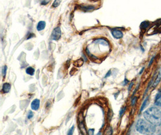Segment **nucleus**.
Here are the masks:
<instances>
[{
  "label": "nucleus",
  "mask_w": 161,
  "mask_h": 135,
  "mask_svg": "<svg viewBox=\"0 0 161 135\" xmlns=\"http://www.w3.org/2000/svg\"><path fill=\"white\" fill-rule=\"evenodd\" d=\"M81 9L84 11H91L95 9V7L92 5H80Z\"/></svg>",
  "instance_id": "11"
},
{
  "label": "nucleus",
  "mask_w": 161,
  "mask_h": 135,
  "mask_svg": "<svg viewBox=\"0 0 161 135\" xmlns=\"http://www.w3.org/2000/svg\"><path fill=\"white\" fill-rule=\"evenodd\" d=\"M112 34L114 36V37L117 39H120L123 37V33L121 31L114 29L112 30Z\"/></svg>",
  "instance_id": "4"
},
{
  "label": "nucleus",
  "mask_w": 161,
  "mask_h": 135,
  "mask_svg": "<svg viewBox=\"0 0 161 135\" xmlns=\"http://www.w3.org/2000/svg\"><path fill=\"white\" fill-rule=\"evenodd\" d=\"M40 106V100L39 99L34 100L31 103V108L34 110H37L39 109Z\"/></svg>",
  "instance_id": "5"
},
{
  "label": "nucleus",
  "mask_w": 161,
  "mask_h": 135,
  "mask_svg": "<svg viewBox=\"0 0 161 135\" xmlns=\"http://www.w3.org/2000/svg\"><path fill=\"white\" fill-rule=\"evenodd\" d=\"M136 100H137V97H134L133 99H132V106H134V105H135V103H136Z\"/></svg>",
  "instance_id": "21"
},
{
  "label": "nucleus",
  "mask_w": 161,
  "mask_h": 135,
  "mask_svg": "<svg viewBox=\"0 0 161 135\" xmlns=\"http://www.w3.org/2000/svg\"><path fill=\"white\" fill-rule=\"evenodd\" d=\"M144 118L155 126L161 125V111L156 108L151 107L143 113Z\"/></svg>",
  "instance_id": "1"
},
{
  "label": "nucleus",
  "mask_w": 161,
  "mask_h": 135,
  "mask_svg": "<svg viewBox=\"0 0 161 135\" xmlns=\"http://www.w3.org/2000/svg\"><path fill=\"white\" fill-rule=\"evenodd\" d=\"M155 105L161 107V94L156 96L155 99Z\"/></svg>",
  "instance_id": "13"
},
{
  "label": "nucleus",
  "mask_w": 161,
  "mask_h": 135,
  "mask_svg": "<svg viewBox=\"0 0 161 135\" xmlns=\"http://www.w3.org/2000/svg\"><path fill=\"white\" fill-rule=\"evenodd\" d=\"M7 66L6 65H5L3 67V69H2V74H3V76L4 77L5 76V75H6V72H7Z\"/></svg>",
  "instance_id": "16"
},
{
  "label": "nucleus",
  "mask_w": 161,
  "mask_h": 135,
  "mask_svg": "<svg viewBox=\"0 0 161 135\" xmlns=\"http://www.w3.org/2000/svg\"><path fill=\"white\" fill-rule=\"evenodd\" d=\"M26 73H27V74H28V75H30V76H33V75H34V74L35 70H34V69L33 68V67H28V68L26 69Z\"/></svg>",
  "instance_id": "12"
},
{
  "label": "nucleus",
  "mask_w": 161,
  "mask_h": 135,
  "mask_svg": "<svg viewBox=\"0 0 161 135\" xmlns=\"http://www.w3.org/2000/svg\"><path fill=\"white\" fill-rule=\"evenodd\" d=\"M33 113L32 112V110H30L28 114V116H27L28 119H29V120L31 119L32 118H33Z\"/></svg>",
  "instance_id": "18"
},
{
  "label": "nucleus",
  "mask_w": 161,
  "mask_h": 135,
  "mask_svg": "<svg viewBox=\"0 0 161 135\" xmlns=\"http://www.w3.org/2000/svg\"><path fill=\"white\" fill-rule=\"evenodd\" d=\"M94 129H89L88 130L89 134H94Z\"/></svg>",
  "instance_id": "22"
},
{
  "label": "nucleus",
  "mask_w": 161,
  "mask_h": 135,
  "mask_svg": "<svg viewBox=\"0 0 161 135\" xmlns=\"http://www.w3.org/2000/svg\"><path fill=\"white\" fill-rule=\"evenodd\" d=\"M127 82H128V81L126 79H125V80H124V84H123V85H126L127 84Z\"/></svg>",
  "instance_id": "26"
},
{
  "label": "nucleus",
  "mask_w": 161,
  "mask_h": 135,
  "mask_svg": "<svg viewBox=\"0 0 161 135\" xmlns=\"http://www.w3.org/2000/svg\"><path fill=\"white\" fill-rule=\"evenodd\" d=\"M61 30L60 27H57L53 31L51 38L53 40H58L61 37Z\"/></svg>",
  "instance_id": "3"
},
{
  "label": "nucleus",
  "mask_w": 161,
  "mask_h": 135,
  "mask_svg": "<svg viewBox=\"0 0 161 135\" xmlns=\"http://www.w3.org/2000/svg\"><path fill=\"white\" fill-rule=\"evenodd\" d=\"M148 97H147V99L144 100V103H142V106H141V109H140V112H142V110H143V109H144L146 108V105H147V102H148Z\"/></svg>",
  "instance_id": "15"
},
{
  "label": "nucleus",
  "mask_w": 161,
  "mask_h": 135,
  "mask_svg": "<svg viewBox=\"0 0 161 135\" xmlns=\"http://www.w3.org/2000/svg\"><path fill=\"white\" fill-rule=\"evenodd\" d=\"M154 57H152V59L150 60V63H149V64H148V67H150V65L153 63V60H154Z\"/></svg>",
  "instance_id": "23"
},
{
  "label": "nucleus",
  "mask_w": 161,
  "mask_h": 135,
  "mask_svg": "<svg viewBox=\"0 0 161 135\" xmlns=\"http://www.w3.org/2000/svg\"><path fill=\"white\" fill-rule=\"evenodd\" d=\"M79 128H80V129L81 130V132L83 134H86L87 133V131H86V128H85L84 123H83V120H80L79 118Z\"/></svg>",
  "instance_id": "8"
},
{
  "label": "nucleus",
  "mask_w": 161,
  "mask_h": 135,
  "mask_svg": "<svg viewBox=\"0 0 161 135\" xmlns=\"http://www.w3.org/2000/svg\"><path fill=\"white\" fill-rule=\"evenodd\" d=\"M110 75H111V72H110V71H109L108 72H107V74L106 75V76H105L104 78H107L108 76H109Z\"/></svg>",
  "instance_id": "24"
},
{
  "label": "nucleus",
  "mask_w": 161,
  "mask_h": 135,
  "mask_svg": "<svg viewBox=\"0 0 161 135\" xmlns=\"http://www.w3.org/2000/svg\"><path fill=\"white\" fill-rule=\"evenodd\" d=\"M62 2V0H55V2L53 4V7H57L60 5L61 3Z\"/></svg>",
  "instance_id": "14"
},
{
  "label": "nucleus",
  "mask_w": 161,
  "mask_h": 135,
  "mask_svg": "<svg viewBox=\"0 0 161 135\" xmlns=\"http://www.w3.org/2000/svg\"><path fill=\"white\" fill-rule=\"evenodd\" d=\"M133 85V82H132L131 83V84L129 85V91H130V90L131 89V88L132 87V86Z\"/></svg>",
  "instance_id": "25"
},
{
  "label": "nucleus",
  "mask_w": 161,
  "mask_h": 135,
  "mask_svg": "<svg viewBox=\"0 0 161 135\" xmlns=\"http://www.w3.org/2000/svg\"><path fill=\"white\" fill-rule=\"evenodd\" d=\"M45 26H46L45 22H44V21H40L38 23V25H37V30L39 31H40L43 30L45 28Z\"/></svg>",
  "instance_id": "9"
},
{
  "label": "nucleus",
  "mask_w": 161,
  "mask_h": 135,
  "mask_svg": "<svg viewBox=\"0 0 161 135\" xmlns=\"http://www.w3.org/2000/svg\"><path fill=\"white\" fill-rule=\"evenodd\" d=\"M136 129L141 134H152L156 132V126L146 120L139 119L136 122Z\"/></svg>",
  "instance_id": "2"
},
{
  "label": "nucleus",
  "mask_w": 161,
  "mask_h": 135,
  "mask_svg": "<svg viewBox=\"0 0 161 135\" xmlns=\"http://www.w3.org/2000/svg\"><path fill=\"white\" fill-rule=\"evenodd\" d=\"M74 126H73L72 127H71V128H70L69 132H68V134H69V135L73 134V132H74Z\"/></svg>",
  "instance_id": "19"
},
{
  "label": "nucleus",
  "mask_w": 161,
  "mask_h": 135,
  "mask_svg": "<svg viewBox=\"0 0 161 135\" xmlns=\"http://www.w3.org/2000/svg\"><path fill=\"white\" fill-rule=\"evenodd\" d=\"M11 88V85L9 83H5L3 85L2 88V91L4 93H8L10 91Z\"/></svg>",
  "instance_id": "7"
},
{
  "label": "nucleus",
  "mask_w": 161,
  "mask_h": 135,
  "mask_svg": "<svg viewBox=\"0 0 161 135\" xmlns=\"http://www.w3.org/2000/svg\"><path fill=\"white\" fill-rule=\"evenodd\" d=\"M94 44H100L101 45H103L105 46H109V44L108 41H107L106 40L103 39H99L97 40H95L94 41Z\"/></svg>",
  "instance_id": "6"
},
{
  "label": "nucleus",
  "mask_w": 161,
  "mask_h": 135,
  "mask_svg": "<svg viewBox=\"0 0 161 135\" xmlns=\"http://www.w3.org/2000/svg\"><path fill=\"white\" fill-rule=\"evenodd\" d=\"M160 80H161V72L160 71V72H159V73L158 74V75L157 76L156 79H155L154 82L153 84V87H154V88L156 87V86L159 84V83L160 82Z\"/></svg>",
  "instance_id": "10"
},
{
  "label": "nucleus",
  "mask_w": 161,
  "mask_h": 135,
  "mask_svg": "<svg viewBox=\"0 0 161 135\" xmlns=\"http://www.w3.org/2000/svg\"><path fill=\"white\" fill-rule=\"evenodd\" d=\"M126 108L125 107V108H122L121 109V110H120V116H121L122 115H123V114H124V112L126 111Z\"/></svg>",
  "instance_id": "20"
},
{
  "label": "nucleus",
  "mask_w": 161,
  "mask_h": 135,
  "mask_svg": "<svg viewBox=\"0 0 161 135\" xmlns=\"http://www.w3.org/2000/svg\"><path fill=\"white\" fill-rule=\"evenodd\" d=\"M50 1H51V0H40V2L41 5H45L48 3H49L50 2Z\"/></svg>",
  "instance_id": "17"
},
{
  "label": "nucleus",
  "mask_w": 161,
  "mask_h": 135,
  "mask_svg": "<svg viewBox=\"0 0 161 135\" xmlns=\"http://www.w3.org/2000/svg\"><path fill=\"white\" fill-rule=\"evenodd\" d=\"M144 70V67H143V68H142V70H141V72H140V73H139V74H140V75H141V73H142V71H143V70Z\"/></svg>",
  "instance_id": "27"
}]
</instances>
